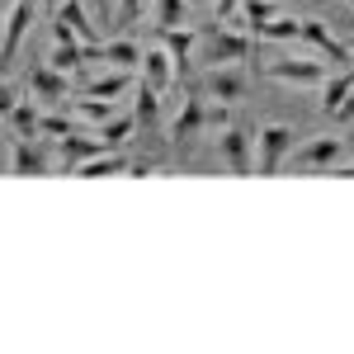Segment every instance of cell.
Instances as JSON below:
<instances>
[{
	"label": "cell",
	"mask_w": 354,
	"mask_h": 354,
	"mask_svg": "<svg viewBox=\"0 0 354 354\" xmlns=\"http://www.w3.org/2000/svg\"><path fill=\"white\" fill-rule=\"evenodd\" d=\"M270 81H293V85H326L330 62H307V57H288V62H270L265 66Z\"/></svg>",
	"instance_id": "obj_1"
},
{
	"label": "cell",
	"mask_w": 354,
	"mask_h": 354,
	"mask_svg": "<svg viewBox=\"0 0 354 354\" xmlns=\"http://www.w3.org/2000/svg\"><path fill=\"white\" fill-rule=\"evenodd\" d=\"M283 156H293V128L274 123V128L260 133V175H279Z\"/></svg>",
	"instance_id": "obj_2"
},
{
	"label": "cell",
	"mask_w": 354,
	"mask_h": 354,
	"mask_svg": "<svg viewBox=\"0 0 354 354\" xmlns=\"http://www.w3.org/2000/svg\"><path fill=\"white\" fill-rule=\"evenodd\" d=\"M203 128H208V104H203L198 90H189V95H185V109H180L175 128H170V137H175V147H189Z\"/></svg>",
	"instance_id": "obj_3"
},
{
	"label": "cell",
	"mask_w": 354,
	"mask_h": 354,
	"mask_svg": "<svg viewBox=\"0 0 354 354\" xmlns=\"http://www.w3.org/2000/svg\"><path fill=\"white\" fill-rule=\"evenodd\" d=\"M302 38H307L322 57H330V66H350V62H354V48H345L322 19H302Z\"/></svg>",
	"instance_id": "obj_4"
},
{
	"label": "cell",
	"mask_w": 354,
	"mask_h": 354,
	"mask_svg": "<svg viewBox=\"0 0 354 354\" xmlns=\"http://www.w3.org/2000/svg\"><path fill=\"white\" fill-rule=\"evenodd\" d=\"M24 85H28L33 100H48V104H66V100H71V95H66V71H57L53 62H48V66H33Z\"/></svg>",
	"instance_id": "obj_5"
},
{
	"label": "cell",
	"mask_w": 354,
	"mask_h": 354,
	"mask_svg": "<svg viewBox=\"0 0 354 354\" xmlns=\"http://www.w3.org/2000/svg\"><path fill=\"white\" fill-rule=\"evenodd\" d=\"M345 151H350V142H345V137H317V142H307V147H298V151H293V165H302V170L335 165Z\"/></svg>",
	"instance_id": "obj_6"
},
{
	"label": "cell",
	"mask_w": 354,
	"mask_h": 354,
	"mask_svg": "<svg viewBox=\"0 0 354 354\" xmlns=\"http://www.w3.org/2000/svg\"><path fill=\"white\" fill-rule=\"evenodd\" d=\"M10 175H48V151L33 137H10Z\"/></svg>",
	"instance_id": "obj_7"
},
{
	"label": "cell",
	"mask_w": 354,
	"mask_h": 354,
	"mask_svg": "<svg viewBox=\"0 0 354 354\" xmlns=\"http://www.w3.org/2000/svg\"><path fill=\"white\" fill-rule=\"evenodd\" d=\"M28 28H33V0H15L10 5V19H5V66L19 57V43H24Z\"/></svg>",
	"instance_id": "obj_8"
},
{
	"label": "cell",
	"mask_w": 354,
	"mask_h": 354,
	"mask_svg": "<svg viewBox=\"0 0 354 354\" xmlns=\"http://www.w3.org/2000/svg\"><path fill=\"white\" fill-rule=\"evenodd\" d=\"M255 53L245 33H208V62L213 66H227V62H245Z\"/></svg>",
	"instance_id": "obj_9"
},
{
	"label": "cell",
	"mask_w": 354,
	"mask_h": 354,
	"mask_svg": "<svg viewBox=\"0 0 354 354\" xmlns=\"http://www.w3.org/2000/svg\"><path fill=\"white\" fill-rule=\"evenodd\" d=\"M142 81L151 85V90H165L170 81H180V66H175L170 48H151V53L142 57Z\"/></svg>",
	"instance_id": "obj_10"
},
{
	"label": "cell",
	"mask_w": 354,
	"mask_h": 354,
	"mask_svg": "<svg viewBox=\"0 0 354 354\" xmlns=\"http://www.w3.org/2000/svg\"><path fill=\"white\" fill-rule=\"evenodd\" d=\"M218 151H222V161H227L232 175H250V137L241 128H227L218 137Z\"/></svg>",
	"instance_id": "obj_11"
},
{
	"label": "cell",
	"mask_w": 354,
	"mask_h": 354,
	"mask_svg": "<svg viewBox=\"0 0 354 354\" xmlns=\"http://www.w3.org/2000/svg\"><path fill=\"white\" fill-rule=\"evenodd\" d=\"M203 90H208L213 100H222V104H236V100L245 95V76H241V71H232V66H213Z\"/></svg>",
	"instance_id": "obj_12"
},
{
	"label": "cell",
	"mask_w": 354,
	"mask_h": 354,
	"mask_svg": "<svg viewBox=\"0 0 354 354\" xmlns=\"http://www.w3.org/2000/svg\"><path fill=\"white\" fill-rule=\"evenodd\" d=\"M161 43L170 48L175 66H180V81H189V53H194V43H198V33L194 28H161Z\"/></svg>",
	"instance_id": "obj_13"
},
{
	"label": "cell",
	"mask_w": 354,
	"mask_h": 354,
	"mask_svg": "<svg viewBox=\"0 0 354 354\" xmlns=\"http://www.w3.org/2000/svg\"><path fill=\"white\" fill-rule=\"evenodd\" d=\"M100 151H109L100 137H81V133H71V137H62V161H66V170H76L81 161H90V156H100Z\"/></svg>",
	"instance_id": "obj_14"
},
{
	"label": "cell",
	"mask_w": 354,
	"mask_h": 354,
	"mask_svg": "<svg viewBox=\"0 0 354 354\" xmlns=\"http://www.w3.org/2000/svg\"><path fill=\"white\" fill-rule=\"evenodd\" d=\"M123 170H133L123 151H100V156H90V161L76 165V175H81V180H100V175H123Z\"/></svg>",
	"instance_id": "obj_15"
},
{
	"label": "cell",
	"mask_w": 354,
	"mask_h": 354,
	"mask_svg": "<svg viewBox=\"0 0 354 354\" xmlns=\"http://www.w3.org/2000/svg\"><path fill=\"white\" fill-rule=\"evenodd\" d=\"M57 19H66V24L76 28L85 48H104V43H100V33H95V24H90V15H85V5H81V0H66V5L57 10Z\"/></svg>",
	"instance_id": "obj_16"
},
{
	"label": "cell",
	"mask_w": 354,
	"mask_h": 354,
	"mask_svg": "<svg viewBox=\"0 0 354 354\" xmlns=\"http://www.w3.org/2000/svg\"><path fill=\"white\" fill-rule=\"evenodd\" d=\"M142 48L137 43H128V38H113V43H104V62L109 66H118V71H133V66H142Z\"/></svg>",
	"instance_id": "obj_17"
},
{
	"label": "cell",
	"mask_w": 354,
	"mask_h": 354,
	"mask_svg": "<svg viewBox=\"0 0 354 354\" xmlns=\"http://www.w3.org/2000/svg\"><path fill=\"white\" fill-rule=\"evenodd\" d=\"M5 123H10V137H38L43 133V128H38L43 113L33 109V104H15V109L5 113Z\"/></svg>",
	"instance_id": "obj_18"
},
{
	"label": "cell",
	"mask_w": 354,
	"mask_h": 354,
	"mask_svg": "<svg viewBox=\"0 0 354 354\" xmlns=\"http://www.w3.org/2000/svg\"><path fill=\"white\" fill-rule=\"evenodd\" d=\"M128 90H133V71H113V76H100L85 85V95H95V100H118Z\"/></svg>",
	"instance_id": "obj_19"
},
{
	"label": "cell",
	"mask_w": 354,
	"mask_h": 354,
	"mask_svg": "<svg viewBox=\"0 0 354 354\" xmlns=\"http://www.w3.org/2000/svg\"><path fill=\"white\" fill-rule=\"evenodd\" d=\"M350 90H354V66L326 81V90H322V109H326V113H335L340 104H345V100H350Z\"/></svg>",
	"instance_id": "obj_20"
},
{
	"label": "cell",
	"mask_w": 354,
	"mask_h": 354,
	"mask_svg": "<svg viewBox=\"0 0 354 354\" xmlns=\"http://www.w3.org/2000/svg\"><path fill=\"white\" fill-rule=\"evenodd\" d=\"M137 123L151 133L156 128V118H161V90H151V85L142 81V90H137V113H133Z\"/></svg>",
	"instance_id": "obj_21"
},
{
	"label": "cell",
	"mask_w": 354,
	"mask_h": 354,
	"mask_svg": "<svg viewBox=\"0 0 354 354\" xmlns=\"http://www.w3.org/2000/svg\"><path fill=\"white\" fill-rule=\"evenodd\" d=\"M133 128H137V118H109V128L100 133V142H104L109 151H123V147L133 142Z\"/></svg>",
	"instance_id": "obj_22"
},
{
	"label": "cell",
	"mask_w": 354,
	"mask_h": 354,
	"mask_svg": "<svg viewBox=\"0 0 354 354\" xmlns=\"http://www.w3.org/2000/svg\"><path fill=\"white\" fill-rule=\"evenodd\" d=\"M270 19H274V0H245V5H241V24L245 28H255V33H260Z\"/></svg>",
	"instance_id": "obj_23"
},
{
	"label": "cell",
	"mask_w": 354,
	"mask_h": 354,
	"mask_svg": "<svg viewBox=\"0 0 354 354\" xmlns=\"http://www.w3.org/2000/svg\"><path fill=\"white\" fill-rule=\"evenodd\" d=\"M260 38H274V43H283V38H302V19H270V24L260 28Z\"/></svg>",
	"instance_id": "obj_24"
},
{
	"label": "cell",
	"mask_w": 354,
	"mask_h": 354,
	"mask_svg": "<svg viewBox=\"0 0 354 354\" xmlns=\"http://www.w3.org/2000/svg\"><path fill=\"white\" fill-rule=\"evenodd\" d=\"M156 24L161 28H180L185 24V0H156Z\"/></svg>",
	"instance_id": "obj_25"
},
{
	"label": "cell",
	"mask_w": 354,
	"mask_h": 354,
	"mask_svg": "<svg viewBox=\"0 0 354 354\" xmlns=\"http://www.w3.org/2000/svg\"><path fill=\"white\" fill-rule=\"evenodd\" d=\"M38 128H43L48 137H71V133H76V128H71V118H57V113H48Z\"/></svg>",
	"instance_id": "obj_26"
},
{
	"label": "cell",
	"mask_w": 354,
	"mask_h": 354,
	"mask_svg": "<svg viewBox=\"0 0 354 354\" xmlns=\"http://www.w3.org/2000/svg\"><path fill=\"white\" fill-rule=\"evenodd\" d=\"M137 15H142V0H123V5H118V24L123 28H133Z\"/></svg>",
	"instance_id": "obj_27"
},
{
	"label": "cell",
	"mask_w": 354,
	"mask_h": 354,
	"mask_svg": "<svg viewBox=\"0 0 354 354\" xmlns=\"http://www.w3.org/2000/svg\"><path fill=\"white\" fill-rule=\"evenodd\" d=\"M227 118H232V113H227V104H208V128H227Z\"/></svg>",
	"instance_id": "obj_28"
},
{
	"label": "cell",
	"mask_w": 354,
	"mask_h": 354,
	"mask_svg": "<svg viewBox=\"0 0 354 354\" xmlns=\"http://www.w3.org/2000/svg\"><path fill=\"white\" fill-rule=\"evenodd\" d=\"M330 118H335V123H354V90H350V100H345L340 109L330 113Z\"/></svg>",
	"instance_id": "obj_29"
},
{
	"label": "cell",
	"mask_w": 354,
	"mask_h": 354,
	"mask_svg": "<svg viewBox=\"0 0 354 354\" xmlns=\"http://www.w3.org/2000/svg\"><path fill=\"white\" fill-rule=\"evenodd\" d=\"M241 5H245V0H218V19H232Z\"/></svg>",
	"instance_id": "obj_30"
},
{
	"label": "cell",
	"mask_w": 354,
	"mask_h": 354,
	"mask_svg": "<svg viewBox=\"0 0 354 354\" xmlns=\"http://www.w3.org/2000/svg\"><path fill=\"white\" fill-rule=\"evenodd\" d=\"M345 142H350V151H354V133H350V137H345Z\"/></svg>",
	"instance_id": "obj_31"
},
{
	"label": "cell",
	"mask_w": 354,
	"mask_h": 354,
	"mask_svg": "<svg viewBox=\"0 0 354 354\" xmlns=\"http://www.w3.org/2000/svg\"><path fill=\"white\" fill-rule=\"evenodd\" d=\"M345 5H350V10H354V0H345Z\"/></svg>",
	"instance_id": "obj_32"
},
{
	"label": "cell",
	"mask_w": 354,
	"mask_h": 354,
	"mask_svg": "<svg viewBox=\"0 0 354 354\" xmlns=\"http://www.w3.org/2000/svg\"><path fill=\"white\" fill-rule=\"evenodd\" d=\"M43 5H53V0H43Z\"/></svg>",
	"instance_id": "obj_33"
},
{
	"label": "cell",
	"mask_w": 354,
	"mask_h": 354,
	"mask_svg": "<svg viewBox=\"0 0 354 354\" xmlns=\"http://www.w3.org/2000/svg\"><path fill=\"white\" fill-rule=\"evenodd\" d=\"M10 5H15V0H10Z\"/></svg>",
	"instance_id": "obj_34"
}]
</instances>
